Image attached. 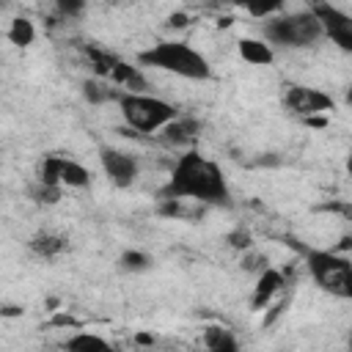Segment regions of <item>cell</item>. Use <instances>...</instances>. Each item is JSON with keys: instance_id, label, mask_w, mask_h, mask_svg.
Wrapping results in <instances>:
<instances>
[{"instance_id": "7", "label": "cell", "mask_w": 352, "mask_h": 352, "mask_svg": "<svg viewBox=\"0 0 352 352\" xmlns=\"http://www.w3.org/2000/svg\"><path fill=\"white\" fill-rule=\"evenodd\" d=\"M38 182L47 184H60V187H88L91 184V173L85 165H80L72 157H60V154H50L41 160L38 165Z\"/></svg>"}, {"instance_id": "12", "label": "cell", "mask_w": 352, "mask_h": 352, "mask_svg": "<svg viewBox=\"0 0 352 352\" xmlns=\"http://www.w3.org/2000/svg\"><path fill=\"white\" fill-rule=\"evenodd\" d=\"M236 50H239L242 60L250 63V66H270V63L275 60V50H272V44H270L264 36H261V38L245 36V38H239Z\"/></svg>"}, {"instance_id": "14", "label": "cell", "mask_w": 352, "mask_h": 352, "mask_svg": "<svg viewBox=\"0 0 352 352\" xmlns=\"http://www.w3.org/2000/svg\"><path fill=\"white\" fill-rule=\"evenodd\" d=\"M116 82L107 80V77H94V80H85L82 82V96L88 104H110V102H118L121 96V88H113Z\"/></svg>"}, {"instance_id": "22", "label": "cell", "mask_w": 352, "mask_h": 352, "mask_svg": "<svg viewBox=\"0 0 352 352\" xmlns=\"http://www.w3.org/2000/svg\"><path fill=\"white\" fill-rule=\"evenodd\" d=\"M55 3V14L66 22V19H80L85 14L88 0H52Z\"/></svg>"}, {"instance_id": "11", "label": "cell", "mask_w": 352, "mask_h": 352, "mask_svg": "<svg viewBox=\"0 0 352 352\" xmlns=\"http://www.w3.org/2000/svg\"><path fill=\"white\" fill-rule=\"evenodd\" d=\"M201 135V121L198 118H190V116H176L168 126H162L157 132V138L170 146V148H182V146H190L195 138Z\"/></svg>"}, {"instance_id": "3", "label": "cell", "mask_w": 352, "mask_h": 352, "mask_svg": "<svg viewBox=\"0 0 352 352\" xmlns=\"http://www.w3.org/2000/svg\"><path fill=\"white\" fill-rule=\"evenodd\" d=\"M116 104L126 124L124 135H154L179 116V110L170 102L138 91H121Z\"/></svg>"}, {"instance_id": "26", "label": "cell", "mask_w": 352, "mask_h": 352, "mask_svg": "<svg viewBox=\"0 0 352 352\" xmlns=\"http://www.w3.org/2000/svg\"><path fill=\"white\" fill-rule=\"evenodd\" d=\"M160 214H165V217H179V214H184V212H182V198H162Z\"/></svg>"}, {"instance_id": "5", "label": "cell", "mask_w": 352, "mask_h": 352, "mask_svg": "<svg viewBox=\"0 0 352 352\" xmlns=\"http://www.w3.org/2000/svg\"><path fill=\"white\" fill-rule=\"evenodd\" d=\"M305 270L311 280L324 292L338 300L352 302V258L344 256L341 250H302Z\"/></svg>"}, {"instance_id": "18", "label": "cell", "mask_w": 352, "mask_h": 352, "mask_svg": "<svg viewBox=\"0 0 352 352\" xmlns=\"http://www.w3.org/2000/svg\"><path fill=\"white\" fill-rule=\"evenodd\" d=\"M85 58H88V63H91V69H94L96 77H110L113 66L121 60L110 50H102V47H85Z\"/></svg>"}, {"instance_id": "15", "label": "cell", "mask_w": 352, "mask_h": 352, "mask_svg": "<svg viewBox=\"0 0 352 352\" xmlns=\"http://www.w3.org/2000/svg\"><path fill=\"white\" fill-rule=\"evenodd\" d=\"M66 245H69L66 236L50 234V231H41V234L30 236V242H28L30 253H36L38 258H55V256H60V253L66 250Z\"/></svg>"}, {"instance_id": "20", "label": "cell", "mask_w": 352, "mask_h": 352, "mask_svg": "<svg viewBox=\"0 0 352 352\" xmlns=\"http://www.w3.org/2000/svg\"><path fill=\"white\" fill-rule=\"evenodd\" d=\"M8 41L11 44H16V47H30L33 41H36V28H33V22L30 19H25V16H16L14 22H11V28H8Z\"/></svg>"}, {"instance_id": "32", "label": "cell", "mask_w": 352, "mask_h": 352, "mask_svg": "<svg viewBox=\"0 0 352 352\" xmlns=\"http://www.w3.org/2000/svg\"><path fill=\"white\" fill-rule=\"evenodd\" d=\"M113 3H126V0H113Z\"/></svg>"}, {"instance_id": "33", "label": "cell", "mask_w": 352, "mask_h": 352, "mask_svg": "<svg viewBox=\"0 0 352 352\" xmlns=\"http://www.w3.org/2000/svg\"><path fill=\"white\" fill-rule=\"evenodd\" d=\"M349 346H352V338H349Z\"/></svg>"}, {"instance_id": "8", "label": "cell", "mask_w": 352, "mask_h": 352, "mask_svg": "<svg viewBox=\"0 0 352 352\" xmlns=\"http://www.w3.org/2000/svg\"><path fill=\"white\" fill-rule=\"evenodd\" d=\"M311 8L322 22L324 38H330L341 52H352V14L336 8L327 0H314Z\"/></svg>"}, {"instance_id": "17", "label": "cell", "mask_w": 352, "mask_h": 352, "mask_svg": "<svg viewBox=\"0 0 352 352\" xmlns=\"http://www.w3.org/2000/svg\"><path fill=\"white\" fill-rule=\"evenodd\" d=\"M245 14L256 16V19H270L278 16L286 8V0H234Z\"/></svg>"}, {"instance_id": "6", "label": "cell", "mask_w": 352, "mask_h": 352, "mask_svg": "<svg viewBox=\"0 0 352 352\" xmlns=\"http://www.w3.org/2000/svg\"><path fill=\"white\" fill-rule=\"evenodd\" d=\"M280 99H283V107L289 113L300 116L302 121L311 118V116H327L336 107L330 94H324L319 88H311V85H297V82L283 85V96Z\"/></svg>"}, {"instance_id": "1", "label": "cell", "mask_w": 352, "mask_h": 352, "mask_svg": "<svg viewBox=\"0 0 352 352\" xmlns=\"http://www.w3.org/2000/svg\"><path fill=\"white\" fill-rule=\"evenodd\" d=\"M160 198L198 201L206 206H231V187L214 160L187 148L173 162L168 184L160 190Z\"/></svg>"}, {"instance_id": "16", "label": "cell", "mask_w": 352, "mask_h": 352, "mask_svg": "<svg viewBox=\"0 0 352 352\" xmlns=\"http://www.w3.org/2000/svg\"><path fill=\"white\" fill-rule=\"evenodd\" d=\"M204 346L212 349V352H236V349H239V341H236V336H234L228 327H223V324H209V327L204 330Z\"/></svg>"}, {"instance_id": "25", "label": "cell", "mask_w": 352, "mask_h": 352, "mask_svg": "<svg viewBox=\"0 0 352 352\" xmlns=\"http://www.w3.org/2000/svg\"><path fill=\"white\" fill-rule=\"evenodd\" d=\"M242 264H245V270H253V272H264L270 264H267V256H261V253H256L253 248L250 250H245V256H242Z\"/></svg>"}, {"instance_id": "24", "label": "cell", "mask_w": 352, "mask_h": 352, "mask_svg": "<svg viewBox=\"0 0 352 352\" xmlns=\"http://www.w3.org/2000/svg\"><path fill=\"white\" fill-rule=\"evenodd\" d=\"M226 242L234 248V250H250L253 248V236H250V231H245V228H236V231H231L228 236H226Z\"/></svg>"}, {"instance_id": "10", "label": "cell", "mask_w": 352, "mask_h": 352, "mask_svg": "<svg viewBox=\"0 0 352 352\" xmlns=\"http://www.w3.org/2000/svg\"><path fill=\"white\" fill-rule=\"evenodd\" d=\"M286 286V275L275 267H267L264 272H258V280H256V289H253V297H250V305L253 311H267L270 302L283 292Z\"/></svg>"}, {"instance_id": "30", "label": "cell", "mask_w": 352, "mask_h": 352, "mask_svg": "<svg viewBox=\"0 0 352 352\" xmlns=\"http://www.w3.org/2000/svg\"><path fill=\"white\" fill-rule=\"evenodd\" d=\"M344 99H346V104H352V80H349V85H346V96H344Z\"/></svg>"}, {"instance_id": "19", "label": "cell", "mask_w": 352, "mask_h": 352, "mask_svg": "<svg viewBox=\"0 0 352 352\" xmlns=\"http://www.w3.org/2000/svg\"><path fill=\"white\" fill-rule=\"evenodd\" d=\"M63 346H66V349H74V352H85V349H110V341L102 338V336H94V333L80 330V333L69 336V338L63 341Z\"/></svg>"}, {"instance_id": "23", "label": "cell", "mask_w": 352, "mask_h": 352, "mask_svg": "<svg viewBox=\"0 0 352 352\" xmlns=\"http://www.w3.org/2000/svg\"><path fill=\"white\" fill-rule=\"evenodd\" d=\"M30 198H33L36 204H58V201H60V184L36 182V187L30 190Z\"/></svg>"}, {"instance_id": "21", "label": "cell", "mask_w": 352, "mask_h": 352, "mask_svg": "<svg viewBox=\"0 0 352 352\" xmlns=\"http://www.w3.org/2000/svg\"><path fill=\"white\" fill-rule=\"evenodd\" d=\"M118 264H121V270H126V272H143V270H148L154 261H151L148 253L132 248V250H124V253H121Z\"/></svg>"}, {"instance_id": "4", "label": "cell", "mask_w": 352, "mask_h": 352, "mask_svg": "<svg viewBox=\"0 0 352 352\" xmlns=\"http://www.w3.org/2000/svg\"><path fill=\"white\" fill-rule=\"evenodd\" d=\"M264 38L272 47L283 50H308L324 38L322 22L314 14V8L305 11H292V14H278L264 22Z\"/></svg>"}, {"instance_id": "29", "label": "cell", "mask_w": 352, "mask_h": 352, "mask_svg": "<svg viewBox=\"0 0 352 352\" xmlns=\"http://www.w3.org/2000/svg\"><path fill=\"white\" fill-rule=\"evenodd\" d=\"M344 168H346V173L352 176V148H349V154H346V162H344Z\"/></svg>"}, {"instance_id": "31", "label": "cell", "mask_w": 352, "mask_h": 352, "mask_svg": "<svg viewBox=\"0 0 352 352\" xmlns=\"http://www.w3.org/2000/svg\"><path fill=\"white\" fill-rule=\"evenodd\" d=\"M138 344H151V336H138Z\"/></svg>"}, {"instance_id": "2", "label": "cell", "mask_w": 352, "mask_h": 352, "mask_svg": "<svg viewBox=\"0 0 352 352\" xmlns=\"http://www.w3.org/2000/svg\"><path fill=\"white\" fill-rule=\"evenodd\" d=\"M138 63L157 69V72L184 77V80H195V82H204L212 77V66H209L206 55L198 52L195 47H190L187 41H157L148 50L138 52Z\"/></svg>"}, {"instance_id": "28", "label": "cell", "mask_w": 352, "mask_h": 352, "mask_svg": "<svg viewBox=\"0 0 352 352\" xmlns=\"http://www.w3.org/2000/svg\"><path fill=\"white\" fill-rule=\"evenodd\" d=\"M16 314H22V308H16V305H6L3 308V316H16Z\"/></svg>"}, {"instance_id": "27", "label": "cell", "mask_w": 352, "mask_h": 352, "mask_svg": "<svg viewBox=\"0 0 352 352\" xmlns=\"http://www.w3.org/2000/svg\"><path fill=\"white\" fill-rule=\"evenodd\" d=\"M168 25H170V28H184V25H187V14H170Z\"/></svg>"}, {"instance_id": "9", "label": "cell", "mask_w": 352, "mask_h": 352, "mask_svg": "<svg viewBox=\"0 0 352 352\" xmlns=\"http://www.w3.org/2000/svg\"><path fill=\"white\" fill-rule=\"evenodd\" d=\"M99 165L104 170V176L116 184V187H132L140 176V162L132 151L124 148H113V146H102L99 148Z\"/></svg>"}, {"instance_id": "13", "label": "cell", "mask_w": 352, "mask_h": 352, "mask_svg": "<svg viewBox=\"0 0 352 352\" xmlns=\"http://www.w3.org/2000/svg\"><path fill=\"white\" fill-rule=\"evenodd\" d=\"M107 80H113L121 91H138V94H146V88H148V80L143 77L140 63L132 66V63H126V60H118V63L113 66V72H110Z\"/></svg>"}]
</instances>
